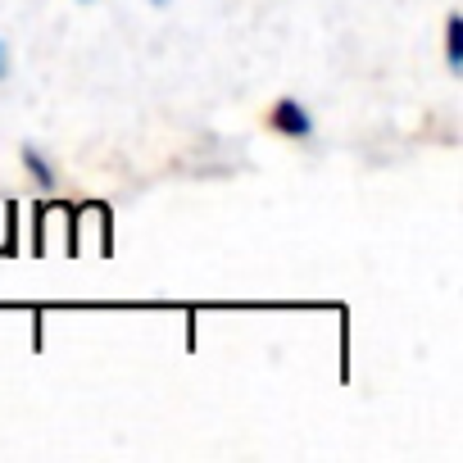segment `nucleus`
<instances>
[{"label":"nucleus","instance_id":"20e7f679","mask_svg":"<svg viewBox=\"0 0 463 463\" xmlns=\"http://www.w3.org/2000/svg\"><path fill=\"white\" fill-rule=\"evenodd\" d=\"M10 73V55H5V42H0V78Z\"/></svg>","mask_w":463,"mask_h":463},{"label":"nucleus","instance_id":"7ed1b4c3","mask_svg":"<svg viewBox=\"0 0 463 463\" xmlns=\"http://www.w3.org/2000/svg\"><path fill=\"white\" fill-rule=\"evenodd\" d=\"M24 164H28V173H33V182H37L42 191L55 186V168H51V159H46L37 146H24Z\"/></svg>","mask_w":463,"mask_h":463},{"label":"nucleus","instance_id":"39448f33","mask_svg":"<svg viewBox=\"0 0 463 463\" xmlns=\"http://www.w3.org/2000/svg\"><path fill=\"white\" fill-rule=\"evenodd\" d=\"M155 5H164V0H155Z\"/></svg>","mask_w":463,"mask_h":463},{"label":"nucleus","instance_id":"f257e3e1","mask_svg":"<svg viewBox=\"0 0 463 463\" xmlns=\"http://www.w3.org/2000/svg\"><path fill=\"white\" fill-rule=\"evenodd\" d=\"M269 123H273L282 137H296V141H305V137L314 132V118H309V109H305L300 100H291V96H282V100L273 105Z\"/></svg>","mask_w":463,"mask_h":463},{"label":"nucleus","instance_id":"f03ea898","mask_svg":"<svg viewBox=\"0 0 463 463\" xmlns=\"http://www.w3.org/2000/svg\"><path fill=\"white\" fill-rule=\"evenodd\" d=\"M445 60H449V73H463V19L458 14L445 19Z\"/></svg>","mask_w":463,"mask_h":463}]
</instances>
